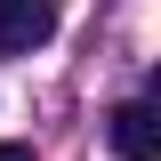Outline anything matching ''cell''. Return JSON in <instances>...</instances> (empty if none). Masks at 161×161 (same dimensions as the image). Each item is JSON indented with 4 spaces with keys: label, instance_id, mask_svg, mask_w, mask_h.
I'll list each match as a JSON object with an SVG mask.
<instances>
[{
    "label": "cell",
    "instance_id": "3",
    "mask_svg": "<svg viewBox=\"0 0 161 161\" xmlns=\"http://www.w3.org/2000/svg\"><path fill=\"white\" fill-rule=\"evenodd\" d=\"M0 161H32V145H0Z\"/></svg>",
    "mask_w": 161,
    "mask_h": 161
},
{
    "label": "cell",
    "instance_id": "2",
    "mask_svg": "<svg viewBox=\"0 0 161 161\" xmlns=\"http://www.w3.org/2000/svg\"><path fill=\"white\" fill-rule=\"evenodd\" d=\"M105 137H113V153H121V161H153V153H161V113H153L145 97H129V105H113Z\"/></svg>",
    "mask_w": 161,
    "mask_h": 161
},
{
    "label": "cell",
    "instance_id": "1",
    "mask_svg": "<svg viewBox=\"0 0 161 161\" xmlns=\"http://www.w3.org/2000/svg\"><path fill=\"white\" fill-rule=\"evenodd\" d=\"M57 32V0H0V57H32Z\"/></svg>",
    "mask_w": 161,
    "mask_h": 161
}]
</instances>
